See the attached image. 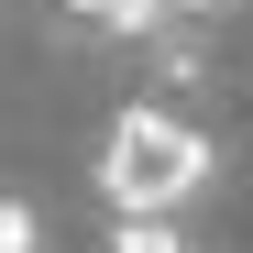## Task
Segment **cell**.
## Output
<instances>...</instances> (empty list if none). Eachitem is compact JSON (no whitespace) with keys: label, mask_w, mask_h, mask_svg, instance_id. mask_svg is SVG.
<instances>
[{"label":"cell","mask_w":253,"mask_h":253,"mask_svg":"<svg viewBox=\"0 0 253 253\" xmlns=\"http://www.w3.org/2000/svg\"><path fill=\"white\" fill-rule=\"evenodd\" d=\"M209 176H220L209 132L176 121V110H154V99H132L99 132V198H110V220H176L187 198H209Z\"/></svg>","instance_id":"1"},{"label":"cell","mask_w":253,"mask_h":253,"mask_svg":"<svg viewBox=\"0 0 253 253\" xmlns=\"http://www.w3.org/2000/svg\"><path fill=\"white\" fill-rule=\"evenodd\" d=\"M88 33H121V44H154V33H176V0H66Z\"/></svg>","instance_id":"2"},{"label":"cell","mask_w":253,"mask_h":253,"mask_svg":"<svg viewBox=\"0 0 253 253\" xmlns=\"http://www.w3.org/2000/svg\"><path fill=\"white\" fill-rule=\"evenodd\" d=\"M154 77H165V88H198V77H209V22H176V33H154Z\"/></svg>","instance_id":"3"},{"label":"cell","mask_w":253,"mask_h":253,"mask_svg":"<svg viewBox=\"0 0 253 253\" xmlns=\"http://www.w3.org/2000/svg\"><path fill=\"white\" fill-rule=\"evenodd\" d=\"M110 253H187L176 220H110Z\"/></svg>","instance_id":"4"},{"label":"cell","mask_w":253,"mask_h":253,"mask_svg":"<svg viewBox=\"0 0 253 253\" xmlns=\"http://www.w3.org/2000/svg\"><path fill=\"white\" fill-rule=\"evenodd\" d=\"M0 253H44V220H33V198H0Z\"/></svg>","instance_id":"5"},{"label":"cell","mask_w":253,"mask_h":253,"mask_svg":"<svg viewBox=\"0 0 253 253\" xmlns=\"http://www.w3.org/2000/svg\"><path fill=\"white\" fill-rule=\"evenodd\" d=\"M242 0H176V22H231Z\"/></svg>","instance_id":"6"},{"label":"cell","mask_w":253,"mask_h":253,"mask_svg":"<svg viewBox=\"0 0 253 253\" xmlns=\"http://www.w3.org/2000/svg\"><path fill=\"white\" fill-rule=\"evenodd\" d=\"M187 253H198V242H187Z\"/></svg>","instance_id":"7"}]
</instances>
